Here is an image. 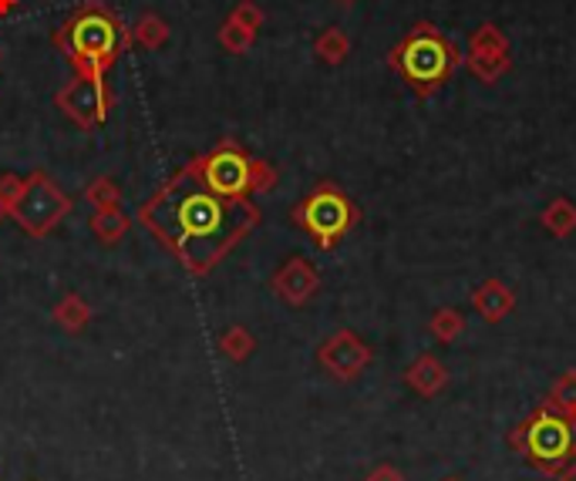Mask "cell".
Wrapping results in <instances>:
<instances>
[{
  "instance_id": "cell-1",
  "label": "cell",
  "mask_w": 576,
  "mask_h": 481,
  "mask_svg": "<svg viewBox=\"0 0 576 481\" xmlns=\"http://www.w3.org/2000/svg\"><path fill=\"white\" fill-rule=\"evenodd\" d=\"M139 223L192 276H206L260 226V209L250 199L216 195L200 179V163L192 158L139 209Z\"/></svg>"
},
{
  "instance_id": "cell-2",
  "label": "cell",
  "mask_w": 576,
  "mask_h": 481,
  "mask_svg": "<svg viewBox=\"0 0 576 481\" xmlns=\"http://www.w3.org/2000/svg\"><path fill=\"white\" fill-rule=\"evenodd\" d=\"M55 45L64 51L74 74L105 77L108 68L119 61V55L135 41L132 31L111 8H105L101 0H85V8L58 27Z\"/></svg>"
},
{
  "instance_id": "cell-3",
  "label": "cell",
  "mask_w": 576,
  "mask_h": 481,
  "mask_svg": "<svg viewBox=\"0 0 576 481\" xmlns=\"http://www.w3.org/2000/svg\"><path fill=\"white\" fill-rule=\"evenodd\" d=\"M388 64L392 71L401 74V82L418 98H432L452 82L455 71L466 64V55L458 51V45L452 37H445L435 24L418 21L388 51Z\"/></svg>"
},
{
  "instance_id": "cell-4",
  "label": "cell",
  "mask_w": 576,
  "mask_h": 481,
  "mask_svg": "<svg viewBox=\"0 0 576 481\" xmlns=\"http://www.w3.org/2000/svg\"><path fill=\"white\" fill-rule=\"evenodd\" d=\"M513 448L523 452L532 468L560 474L576 458V421L553 405L536 408L513 434Z\"/></svg>"
},
{
  "instance_id": "cell-5",
  "label": "cell",
  "mask_w": 576,
  "mask_h": 481,
  "mask_svg": "<svg viewBox=\"0 0 576 481\" xmlns=\"http://www.w3.org/2000/svg\"><path fill=\"white\" fill-rule=\"evenodd\" d=\"M361 213L340 185L321 182L293 206V223L314 239L317 250H334L358 226Z\"/></svg>"
},
{
  "instance_id": "cell-6",
  "label": "cell",
  "mask_w": 576,
  "mask_h": 481,
  "mask_svg": "<svg viewBox=\"0 0 576 481\" xmlns=\"http://www.w3.org/2000/svg\"><path fill=\"white\" fill-rule=\"evenodd\" d=\"M71 213V195L48 176V172H31L24 179V189L17 195V203L11 206V219L31 236V239H48L61 219Z\"/></svg>"
},
{
  "instance_id": "cell-7",
  "label": "cell",
  "mask_w": 576,
  "mask_h": 481,
  "mask_svg": "<svg viewBox=\"0 0 576 481\" xmlns=\"http://www.w3.org/2000/svg\"><path fill=\"white\" fill-rule=\"evenodd\" d=\"M200 179L226 199H247L250 189V169H253V155L240 148L233 139H223L209 155H200Z\"/></svg>"
},
{
  "instance_id": "cell-8",
  "label": "cell",
  "mask_w": 576,
  "mask_h": 481,
  "mask_svg": "<svg viewBox=\"0 0 576 481\" xmlns=\"http://www.w3.org/2000/svg\"><path fill=\"white\" fill-rule=\"evenodd\" d=\"M55 101L79 129H98L101 122H108V111H111V92L105 85V77L74 74L55 95Z\"/></svg>"
},
{
  "instance_id": "cell-9",
  "label": "cell",
  "mask_w": 576,
  "mask_h": 481,
  "mask_svg": "<svg viewBox=\"0 0 576 481\" xmlns=\"http://www.w3.org/2000/svg\"><path fill=\"white\" fill-rule=\"evenodd\" d=\"M371 347L355 334V330H337L331 334L321 350H317V364L334 377V381H355L364 374V368L371 364Z\"/></svg>"
},
{
  "instance_id": "cell-10",
  "label": "cell",
  "mask_w": 576,
  "mask_h": 481,
  "mask_svg": "<svg viewBox=\"0 0 576 481\" xmlns=\"http://www.w3.org/2000/svg\"><path fill=\"white\" fill-rule=\"evenodd\" d=\"M271 290L287 306H307L321 293V273L307 256H290L271 279Z\"/></svg>"
},
{
  "instance_id": "cell-11",
  "label": "cell",
  "mask_w": 576,
  "mask_h": 481,
  "mask_svg": "<svg viewBox=\"0 0 576 481\" xmlns=\"http://www.w3.org/2000/svg\"><path fill=\"white\" fill-rule=\"evenodd\" d=\"M405 384L421 394V397H435L445 390L448 384V371L442 368V360L432 357V353H421L418 360H411V368L405 371Z\"/></svg>"
},
{
  "instance_id": "cell-12",
  "label": "cell",
  "mask_w": 576,
  "mask_h": 481,
  "mask_svg": "<svg viewBox=\"0 0 576 481\" xmlns=\"http://www.w3.org/2000/svg\"><path fill=\"white\" fill-rule=\"evenodd\" d=\"M472 306L489 320V324H499L506 320L516 306V293L503 284V279H485V284L472 293Z\"/></svg>"
},
{
  "instance_id": "cell-13",
  "label": "cell",
  "mask_w": 576,
  "mask_h": 481,
  "mask_svg": "<svg viewBox=\"0 0 576 481\" xmlns=\"http://www.w3.org/2000/svg\"><path fill=\"white\" fill-rule=\"evenodd\" d=\"M466 68L476 82L495 85L499 77H506L513 71V48H492V51H469Z\"/></svg>"
},
{
  "instance_id": "cell-14",
  "label": "cell",
  "mask_w": 576,
  "mask_h": 481,
  "mask_svg": "<svg viewBox=\"0 0 576 481\" xmlns=\"http://www.w3.org/2000/svg\"><path fill=\"white\" fill-rule=\"evenodd\" d=\"M51 316H55V324H58L64 334H82V330L92 324L95 313H92L88 300H82L79 293H64V297L55 303Z\"/></svg>"
},
{
  "instance_id": "cell-15",
  "label": "cell",
  "mask_w": 576,
  "mask_h": 481,
  "mask_svg": "<svg viewBox=\"0 0 576 481\" xmlns=\"http://www.w3.org/2000/svg\"><path fill=\"white\" fill-rule=\"evenodd\" d=\"M88 226H92V236L98 239L101 246H115V243H122V239L129 236L132 219L122 209H95Z\"/></svg>"
},
{
  "instance_id": "cell-16",
  "label": "cell",
  "mask_w": 576,
  "mask_h": 481,
  "mask_svg": "<svg viewBox=\"0 0 576 481\" xmlns=\"http://www.w3.org/2000/svg\"><path fill=\"white\" fill-rule=\"evenodd\" d=\"M132 41L145 51H163L169 45V24L159 14L145 11L132 27Z\"/></svg>"
},
{
  "instance_id": "cell-17",
  "label": "cell",
  "mask_w": 576,
  "mask_h": 481,
  "mask_svg": "<svg viewBox=\"0 0 576 481\" xmlns=\"http://www.w3.org/2000/svg\"><path fill=\"white\" fill-rule=\"evenodd\" d=\"M314 55H317L324 64L337 68V64L348 61V55H351V37L344 34L340 27H324V31L314 37Z\"/></svg>"
},
{
  "instance_id": "cell-18",
  "label": "cell",
  "mask_w": 576,
  "mask_h": 481,
  "mask_svg": "<svg viewBox=\"0 0 576 481\" xmlns=\"http://www.w3.org/2000/svg\"><path fill=\"white\" fill-rule=\"evenodd\" d=\"M256 34L260 31H253V27H247V24H240L233 17H226L223 27H219V34H216V41H219V48L226 55H247L256 45Z\"/></svg>"
},
{
  "instance_id": "cell-19",
  "label": "cell",
  "mask_w": 576,
  "mask_h": 481,
  "mask_svg": "<svg viewBox=\"0 0 576 481\" xmlns=\"http://www.w3.org/2000/svg\"><path fill=\"white\" fill-rule=\"evenodd\" d=\"M543 229L553 232L556 239H566L576 232V206L569 199H553V203L543 209Z\"/></svg>"
},
{
  "instance_id": "cell-20",
  "label": "cell",
  "mask_w": 576,
  "mask_h": 481,
  "mask_svg": "<svg viewBox=\"0 0 576 481\" xmlns=\"http://www.w3.org/2000/svg\"><path fill=\"white\" fill-rule=\"evenodd\" d=\"M219 350H223L229 360H233V364H243V360L253 357L256 340H253V334H250L243 324H233V327H226V330L219 334Z\"/></svg>"
},
{
  "instance_id": "cell-21",
  "label": "cell",
  "mask_w": 576,
  "mask_h": 481,
  "mask_svg": "<svg viewBox=\"0 0 576 481\" xmlns=\"http://www.w3.org/2000/svg\"><path fill=\"white\" fill-rule=\"evenodd\" d=\"M85 199L92 203V209H122V199H125V192L119 189V182H115V179L98 176V179H92V182H88Z\"/></svg>"
},
{
  "instance_id": "cell-22",
  "label": "cell",
  "mask_w": 576,
  "mask_h": 481,
  "mask_svg": "<svg viewBox=\"0 0 576 481\" xmlns=\"http://www.w3.org/2000/svg\"><path fill=\"white\" fill-rule=\"evenodd\" d=\"M463 330H466V316H463V313L452 310V306L435 310V316H432V337H435L439 344L458 340V337H463Z\"/></svg>"
},
{
  "instance_id": "cell-23",
  "label": "cell",
  "mask_w": 576,
  "mask_h": 481,
  "mask_svg": "<svg viewBox=\"0 0 576 481\" xmlns=\"http://www.w3.org/2000/svg\"><path fill=\"white\" fill-rule=\"evenodd\" d=\"M550 405L563 414H573L576 411V371H566L556 384H553V394H550Z\"/></svg>"
},
{
  "instance_id": "cell-24",
  "label": "cell",
  "mask_w": 576,
  "mask_h": 481,
  "mask_svg": "<svg viewBox=\"0 0 576 481\" xmlns=\"http://www.w3.org/2000/svg\"><path fill=\"white\" fill-rule=\"evenodd\" d=\"M280 182V172L271 166V163H263V158H253V169H250V189L253 192H274Z\"/></svg>"
},
{
  "instance_id": "cell-25",
  "label": "cell",
  "mask_w": 576,
  "mask_h": 481,
  "mask_svg": "<svg viewBox=\"0 0 576 481\" xmlns=\"http://www.w3.org/2000/svg\"><path fill=\"white\" fill-rule=\"evenodd\" d=\"M21 189H24V179L17 176V172H4L0 176V213H11V206L17 203V195H21Z\"/></svg>"
},
{
  "instance_id": "cell-26",
  "label": "cell",
  "mask_w": 576,
  "mask_h": 481,
  "mask_svg": "<svg viewBox=\"0 0 576 481\" xmlns=\"http://www.w3.org/2000/svg\"><path fill=\"white\" fill-rule=\"evenodd\" d=\"M229 17L240 21V24H247V27H253V31H260L263 21H266V14H263V8L256 4V0H240V4L229 11Z\"/></svg>"
},
{
  "instance_id": "cell-27",
  "label": "cell",
  "mask_w": 576,
  "mask_h": 481,
  "mask_svg": "<svg viewBox=\"0 0 576 481\" xmlns=\"http://www.w3.org/2000/svg\"><path fill=\"white\" fill-rule=\"evenodd\" d=\"M364 481H405V474L395 465H377Z\"/></svg>"
},
{
  "instance_id": "cell-28",
  "label": "cell",
  "mask_w": 576,
  "mask_h": 481,
  "mask_svg": "<svg viewBox=\"0 0 576 481\" xmlns=\"http://www.w3.org/2000/svg\"><path fill=\"white\" fill-rule=\"evenodd\" d=\"M21 8V0H0V17H8Z\"/></svg>"
},
{
  "instance_id": "cell-29",
  "label": "cell",
  "mask_w": 576,
  "mask_h": 481,
  "mask_svg": "<svg viewBox=\"0 0 576 481\" xmlns=\"http://www.w3.org/2000/svg\"><path fill=\"white\" fill-rule=\"evenodd\" d=\"M560 481H576V458H573V461L560 471Z\"/></svg>"
},
{
  "instance_id": "cell-30",
  "label": "cell",
  "mask_w": 576,
  "mask_h": 481,
  "mask_svg": "<svg viewBox=\"0 0 576 481\" xmlns=\"http://www.w3.org/2000/svg\"><path fill=\"white\" fill-rule=\"evenodd\" d=\"M337 4H344V8H351V4H358V0H337Z\"/></svg>"
},
{
  "instance_id": "cell-31",
  "label": "cell",
  "mask_w": 576,
  "mask_h": 481,
  "mask_svg": "<svg viewBox=\"0 0 576 481\" xmlns=\"http://www.w3.org/2000/svg\"><path fill=\"white\" fill-rule=\"evenodd\" d=\"M569 418H573V421H576V411H573V414H569Z\"/></svg>"
},
{
  "instance_id": "cell-32",
  "label": "cell",
  "mask_w": 576,
  "mask_h": 481,
  "mask_svg": "<svg viewBox=\"0 0 576 481\" xmlns=\"http://www.w3.org/2000/svg\"><path fill=\"white\" fill-rule=\"evenodd\" d=\"M445 481H458V478H445Z\"/></svg>"
},
{
  "instance_id": "cell-33",
  "label": "cell",
  "mask_w": 576,
  "mask_h": 481,
  "mask_svg": "<svg viewBox=\"0 0 576 481\" xmlns=\"http://www.w3.org/2000/svg\"><path fill=\"white\" fill-rule=\"evenodd\" d=\"M0 216H4V213H0Z\"/></svg>"
}]
</instances>
